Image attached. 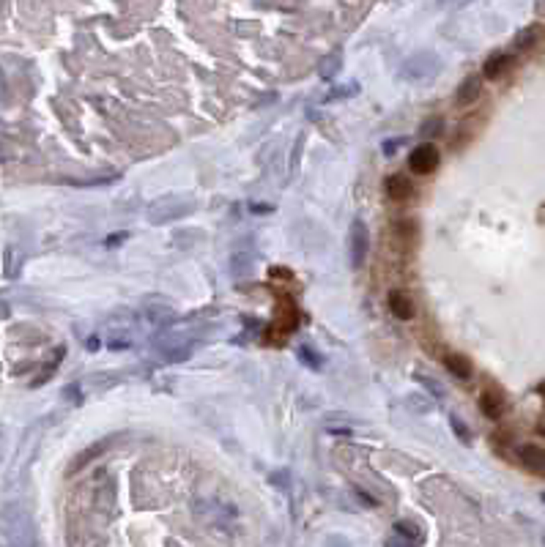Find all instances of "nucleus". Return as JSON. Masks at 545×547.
I'll list each match as a JSON object with an SVG mask.
<instances>
[{
    "instance_id": "f257e3e1",
    "label": "nucleus",
    "mask_w": 545,
    "mask_h": 547,
    "mask_svg": "<svg viewBox=\"0 0 545 547\" xmlns=\"http://www.w3.org/2000/svg\"><path fill=\"white\" fill-rule=\"evenodd\" d=\"M439 69H441V61L433 52H419V55H414L411 61L403 63L400 77L405 82H411V85H425V82H430L439 74Z\"/></svg>"
},
{
    "instance_id": "f03ea898",
    "label": "nucleus",
    "mask_w": 545,
    "mask_h": 547,
    "mask_svg": "<svg viewBox=\"0 0 545 547\" xmlns=\"http://www.w3.org/2000/svg\"><path fill=\"white\" fill-rule=\"evenodd\" d=\"M370 255V230L362 219H354L351 222V230H348V257H351V266L354 268H362L365 260Z\"/></svg>"
},
{
    "instance_id": "7ed1b4c3",
    "label": "nucleus",
    "mask_w": 545,
    "mask_h": 547,
    "mask_svg": "<svg viewBox=\"0 0 545 547\" xmlns=\"http://www.w3.org/2000/svg\"><path fill=\"white\" fill-rule=\"evenodd\" d=\"M195 206H178L175 203V197H164V200H159L154 203L151 208H149V219H151V225H167V222H173V219H178V217H187L189 211H192Z\"/></svg>"
},
{
    "instance_id": "20e7f679",
    "label": "nucleus",
    "mask_w": 545,
    "mask_h": 547,
    "mask_svg": "<svg viewBox=\"0 0 545 547\" xmlns=\"http://www.w3.org/2000/svg\"><path fill=\"white\" fill-rule=\"evenodd\" d=\"M439 151H436V146H430V143H425V146H419V148H414L411 151V157H408V164H411V170L414 172H419V175H430L436 167H439Z\"/></svg>"
},
{
    "instance_id": "39448f33",
    "label": "nucleus",
    "mask_w": 545,
    "mask_h": 547,
    "mask_svg": "<svg viewBox=\"0 0 545 547\" xmlns=\"http://www.w3.org/2000/svg\"><path fill=\"white\" fill-rule=\"evenodd\" d=\"M518 460L524 463V468H529L532 473H545V449H540L537 444H526L518 449Z\"/></svg>"
},
{
    "instance_id": "423d86ee",
    "label": "nucleus",
    "mask_w": 545,
    "mask_h": 547,
    "mask_svg": "<svg viewBox=\"0 0 545 547\" xmlns=\"http://www.w3.org/2000/svg\"><path fill=\"white\" fill-rule=\"evenodd\" d=\"M479 96H482V79L474 74V77H466L461 82L455 101H458L461 107H471L474 101H479Z\"/></svg>"
},
{
    "instance_id": "0eeeda50",
    "label": "nucleus",
    "mask_w": 545,
    "mask_h": 547,
    "mask_svg": "<svg viewBox=\"0 0 545 547\" xmlns=\"http://www.w3.org/2000/svg\"><path fill=\"white\" fill-rule=\"evenodd\" d=\"M504 397L499 391H482L479 397V410L488 416V419H501L504 416Z\"/></svg>"
},
{
    "instance_id": "6e6552de",
    "label": "nucleus",
    "mask_w": 545,
    "mask_h": 547,
    "mask_svg": "<svg viewBox=\"0 0 545 547\" xmlns=\"http://www.w3.org/2000/svg\"><path fill=\"white\" fill-rule=\"evenodd\" d=\"M387 195H390V200H408V197L414 195L411 178H405V175H400V172L390 175V178H387Z\"/></svg>"
},
{
    "instance_id": "1a4fd4ad",
    "label": "nucleus",
    "mask_w": 545,
    "mask_h": 547,
    "mask_svg": "<svg viewBox=\"0 0 545 547\" xmlns=\"http://www.w3.org/2000/svg\"><path fill=\"white\" fill-rule=\"evenodd\" d=\"M390 310L397 320H411V317H414V301H411L403 290H392L390 293Z\"/></svg>"
},
{
    "instance_id": "9d476101",
    "label": "nucleus",
    "mask_w": 545,
    "mask_h": 547,
    "mask_svg": "<svg viewBox=\"0 0 545 547\" xmlns=\"http://www.w3.org/2000/svg\"><path fill=\"white\" fill-rule=\"evenodd\" d=\"M513 66V55H507V52H496V55H490L488 61H485V77L488 79H496V77H501L507 69Z\"/></svg>"
},
{
    "instance_id": "9b49d317",
    "label": "nucleus",
    "mask_w": 545,
    "mask_h": 547,
    "mask_svg": "<svg viewBox=\"0 0 545 547\" xmlns=\"http://www.w3.org/2000/svg\"><path fill=\"white\" fill-rule=\"evenodd\" d=\"M444 367H447V372H450L452 378H458V381H468V378H471V364H468L463 356H458V353L444 356Z\"/></svg>"
},
{
    "instance_id": "f8f14e48",
    "label": "nucleus",
    "mask_w": 545,
    "mask_h": 547,
    "mask_svg": "<svg viewBox=\"0 0 545 547\" xmlns=\"http://www.w3.org/2000/svg\"><path fill=\"white\" fill-rule=\"evenodd\" d=\"M146 315H149V320L156 323L159 328L167 326V323H173V317H175V312H173L167 304H162V301H159V304H151V310H146Z\"/></svg>"
},
{
    "instance_id": "ddd939ff",
    "label": "nucleus",
    "mask_w": 545,
    "mask_h": 547,
    "mask_svg": "<svg viewBox=\"0 0 545 547\" xmlns=\"http://www.w3.org/2000/svg\"><path fill=\"white\" fill-rule=\"evenodd\" d=\"M340 66H343V55L340 52H334V55H329V58H323L321 63H318V74L323 79H332L337 72H340Z\"/></svg>"
},
{
    "instance_id": "4468645a",
    "label": "nucleus",
    "mask_w": 545,
    "mask_h": 547,
    "mask_svg": "<svg viewBox=\"0 0 545 547\" xmlns=\"http://www.w3.org/2000/svg\"><path fill=\"white\" fill-rule=\"evenodd\" d=\"M394 531H397L400 537H405L408 542H419V539H422V531H419V526H414V523H408V520H400V523H394Z\"/></svg>"
},
{
    "instance_id": "2eb2a0df",
    "label": "nucleus",
    "mask_w": 545,
    "mask_h": 547,
    "mask_svg": "<svg viewBox=\"0 0 545 547\" xmlns=\"http://www.w3.org/2000/svg\"><path fill=\"white\" fill-rule=\"evenodd\" d=\"M535 41H537V28H526V30H521L518 36H515V50H529V47H535Z\"/></svg>"
},
{
    "instance_id": "dca6fc26",
    "label": "nucleus",
    "mask_w": 545,
    "mask_h": 547,
    "mask_svg": "<svg viewBox=\"0 0 545 547\" xmlns=\"http://www.w3.org/2000/svg\"><path fill=\"white\" fill-rule=\"evenodd\" d=\"M359 93V85L356 82H348V85H340V88H334L329 96H326V101H337V99H351V96H356Z\"/></svg>"
},
{
    "instance_id": "f3484780",
    "label": "nucleus",
    "mask_w": 545,
    "mask_h": 547,
    "mask_svg": "<svg viewBox=\"0 0 545 547\" xmlns=\"http://www.w3.org/2000/svg\"><path fill=\"white\" fill-rule=\"evenodd\" d=\"M441 129H444V121H441V118H430V121L422 123V135H428V137L441 135Z\"/></svg>"
},
{
    "instance_id": "a211bd4d",
    "label": "nucleus",
    "mask_w": 545,
    "mask_h": 547,
    "mask_svg": "<svg viewBox=\"0 0 545 547\" xmlns=\"http://www.w3.org/2000/svg\"><path fill=\"white\" fill-rule=\"evenodd\" d=\"M417 381H419V384H422L425 389L433 394V399H441V397H444V389H441V386H439L436 381H430L428 375H417Z\"/></svg>"
},
{
    "instance_id": "6ab92c4d",
    "label": "nucleus",
    "mask_w": 545,
    "mask_h": 547,
    "mask_svg": "<svg viewBox=\"0 0 545 547\" xmlns=\"http://www.w3.org/2000/svg\"><path fill=\"white\" fill-rule=\"evenodd\" d=\"M312 353H315V350H312L310 345H302V348H299V356H302V361H305V364H310L312 370H321V364H323V361H321V359H315Z\"/></svg>"
},
{
    "instance_id": "aec40b11",
    "label": "nucleus",
    "mask_w": 545,
    "mask_h": 547,
    "mask_svg": "<svg viewBox=\"0 0 545 547\" xmlns=\"http://www.w3.org/2000/svg\"><path fill=\"white\" fill-rule=\"evenodd\" d=\"M302 148H305V135H299V137H296V146H294V164H291V170H294V172H299V161H302Z\"/></svg>"
},
{
    "instance_id": "412c9836",
    "label": "nucleus",
    "mask_w": 545,
    "mask_h": 547,
    "mask_svg": "<svg viewBox=\"0 0 545 547\" xmlns=\"http://www.w3.org/2000/svg\"><path fill=\"white\" fill-rule=\"evenodd\" d=\"M450 424H452V430H455V435H458L461 441H466V444L471 441V432H468V427H463V424H461V421H458L455 416L450 419Z\"/></svg>"
},
{
    "instance_id": "4be33fe9",
    "label": "nucleus",
    "mask_w": 545,
    "mask_h": 547,
    "mask_svg": "<svg viewBox=\"0 0 545 547\" xmlns=\"http://www.w3.org/2000/svg\"><path fill=\"white\" fill-rule=\"evenodd\" d=\"M126 238H129V235H126V233H115V235H110V238H107V246H118V241H126Z\"/></svg>"
},
{
    "instance_id": "5701e85b",
    "label": "nucleus",
    "mask_w": 545,
    "mask_h": 547,
    "mask_svg": "<svg viewBox=\"0 0 545 547\" xmlns=\"http://www.w3.org/2000/svg\"><path fill=\"white\" fill-rule=\"evenodd\" d=\"M394 148H400V140H390V143L384 146V154L390 157V154H392V151H394Z\"/></svg>"
}]
</instances>
